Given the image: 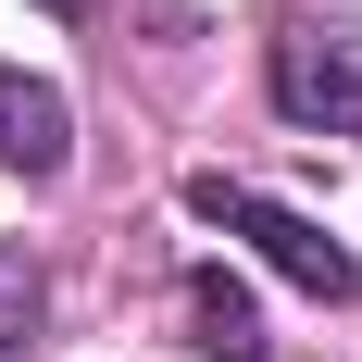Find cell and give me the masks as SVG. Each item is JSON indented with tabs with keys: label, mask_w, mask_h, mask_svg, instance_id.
Wrapping results in <instances>:
<instances>
[{
	"label": "cell",
	"mask_w": 362,
	"mask_h": 362,
	"mask_svg": "<svg viewBox=\"0 0 362 362\" xmlns=\"http://www.w3.org/2000/svg\"><path fill=\"white\" fill-rule=\"evenodd\" d=\"M187 213H200V225H225V238H250V250L275 262V275H288L300 300H362V262L337 250V238H325L313 213L262 200V187H225V175H200V187H187Z\"/></svg>",
	"instance_id": "1"
},
{
	"label": "cell",
	"mask_w": 362,
	"mask_h": 362,
	"mask_svg": "<svg viewBox=\"0 0 362 362\" xmlns=\"http://www.w3.org/2000/svg\"><path fill=\"white\" fill-rule=\"evenodd\" d=\"M275 112L325 125V138H362V25L350 13H288V37H275Z\"/></svg>",
	"instance_id": "2"
},
{
	"label": "cell",
	"mask_w": 362,
	"mask_h": 362,
	"mask_svg": "<svg viewBox=\"0 0 362 362\" xmlns=\"http://www.w3.org/2000/svg\"><path fill=\"white\" fill-rule=\"evenodd\" d=\"M0 163H13V175H63L75 163L63 88H37V75H13V63H0Z\"/></svg>",
	"instance_id": "3"
},
{
	"label": "cell",
	"mask_w": 362,
	"mask_h": 362,
	"mask_svg": "<svg viewBox=\"0 0 362 362\" xmlns=\"http://www.w3.org/2000/svg\"><path fill=\"white\" fill-rule=\"evenodd\" d=\"M187 350H213V362H262V313L238 275H187Z\"/></svg>",
	"instance_id": "4"
},
{
	"label": "cell",
	"mask_w": 362,
	"mask_h": 362,
	"mask_svg": "<svg viewBox=\"0 0 362 362\" xmlns=\"http://www.w3.org/2000/svg\"><path fill=\"white\" fill-rule=\"evenodd\" d=\"M37 300H50V288H37V262L0 238V362H25V350H37Z\"/></svg>",
	"instance_id": "5"
},
{
	"label": "cell",
	"mask_w": 362,
	"mask_h": 362,
	"mask_svg": "<svg viewBox=\"0 0 362 362\" xmlns=\"http://www.w3.org/2000/svg\"><path fill=\"white\" fill-rule=\"evenodd\" d=\"M50 13H75V0H50Z\"/></svg>",
	"instance_id": "6"
}]
</instances>
